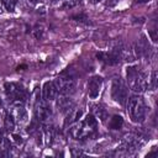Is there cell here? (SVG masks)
Wrapping results in <instances>:
<instances>
[{
    "mask_svg": "<svg viewBox=\"0 0 158 158\" xmlns=\"http://www.w3.org/2000/svg\"><path fill=\"white\" fill-rule=\"evenodd\" d=\"M45 132H46V135H47V143L48 145H52V143H53V138H55L53 128H52V127H46Z\"/></svg>",
    "mask_w": 158,
    "mask_h": 158,
    "instance_id": "cell-15",
    "label": "cell"
},
{
    "mask_svg": "<svg viewBox=\"0 0 158 158\" xmlns=\"http://www.w3.org/2000/svg\"><path fill=\"white\" fill-rule=\"evenodd\" d=\"M127 114L130 119L135 124H141L145 121L146 118V106L143 103V99L141 96L132 95L131 98H127Z\"/></svg>",
    "mask_w": 158,
    "mask_h": 158,
    "instance_id": "cell-1",
    "label": "cell"
},
{
    "mask_svg": "<svg viewBox=\"0 0 158 158\" xmlns=\"http://www.w3.org/2000/svg\"><path fill=\"white\" fill-rule=\"evenodd\" d=\"M13 138H14V141H15L16 143H22V138H21L20 135L14 133V135H13Z\"/></svg>",
    "mask_w": 158,
    "mask_h": 158,
    "instance_id": "cell-22",
    "label": "cell"
},
{
    "mask_svg": "<svg viewBox=\"0 0 158 158\" xmlns=\"http://www.w3.org/2000/svg\"><path fill=\"white\" fill-rule=\"evenodd\" d=\"M55 85L58 91H61L63 95H71L75 90V75L72 71H66L61 74L55 81Z\"/></svg>",
    "mask_w": 158,
    "mask_h": 158,
    "instance_id": "cell-2",
    "label": "cell"
},
{
    "mask_svg": "<svg viewBox=\"0 0 158 158\" xmlns=\"http://www.w3.org/2000/svg\"><path fill=\"white\" fill-rule=\"evenodd\" d=\"M73 20L79 21V22H84V24H88V22H89V21H86L88 17H86L85 15H83V14H80V15H74V16H73Z\"/></svg>",
    "mask_w": 158,
    "mask_h": 158,
    "instance_id": "cell-17",
    "label": "cell"
},
{
    "mask_svg": "<svg viewBox=\"0 0 158 158\" xmlns=\"http://www.w3.org/2000/svg\"><path fill=\"white\" fill-rule=\"evenodd\" d=\"M42 33H43V30H42V28L36 27V28L33 30V36L36 37V38H41V37H42Z\"/></svg>",
    "mask_w": 158,
    "mask_h": 158,
    "instance_id": "cell-19",
    "label": "cell"
},
{
    "mask_svg": "<svg viewBox=\"0 0 158 158\" xmlns=\"http://www.w3.org/2000/svg\"><path fill=\"white\" fill-rule=\"evenodd\" d=\"M122 125H124V119L119 115H114L110 120L109 127L111 128V130H120V128L122 127Z\"/></svg>",
    "mask_w": 158,
    "mask_h": 158,
    "instance_id": "cell-11",
    "label": "cell"
},
{
    "mask_svg": "<svg viewBox=\"0 0 158 158\" xmlns=\"http://www.w3.org/2000/svg\"><path fill=\"white\" fill-rule=\"evenodd\" d=\"M149 0H136V3H147Z\"/></svg>",
    "mask_w": 158,
    "mask_h": 158,
    "instance_id": "cell-24",
    "label": "cell"
},
{
    "mask_svg": "<svg viewBox=\"0 0 158 158\" xmlns=\"http://www.w3.org/2000/svg\"><path fill=\"white\" fill-rule=\"evenodd\" d=\"M30 1H31V3H36V1H37V0H30Z\"/></svg>",
    "mask_w": 158,
    "mask_h": 158,
    "instance_id": "cell-26",
    "label": "cell"
},
{
    "mask_svg": "<svg viewBox=\"0 0 158 158\" xmlns=\"http://www.w3.org/2000/svg\"><path fill=\"white\" fill-rule=\"evenodd\" d=\"M93 108H94V114L99 119H100L103 122L106 121V119H108V111L106 110H105L103 106H100V105H94Z\"/></svg>",
    "mask_w": 158,
    "mask_h": 158,
    "instance_id": "cell-12",
    "label": "cell"
},
{
    "mask_svg": "<svg viewBox=\"0 0 158 158\" xmlns=\"http://www.w3.org/2000/svg\"><path fill=\"white\" fill-rule=\"evenodd\" d=\"M5 128H6L8 131H14L15 128V120L13 118V115L8 114L6 118H5Z\"/></svg>",
    "mask_w": 158,
    "mask_h": 158,
    "instance_id": "cell-13",
    "label": "cell"
},
{
    "mask_svg": "<svg viewBox=\"0 0 158 158\" xmlns=\"http://www.w3.org/2000/svg\"><path fill=\"white\" fill-rule=\"evenodd\" d=\"M94 1H100V0H94Z\"/></svg>",
    "mask_w": 158,
    "mask_h": 158,
    "instance_id": "cell-27",
    "label": "cell"
},
{
    "mask_svg": "<svg viewBox=\"0 0 158 158\" xmlns=\"http://www.w3.org/2000/svg\"><path fill=\"white\" fill-rule=\"evenodd\" d=\"M148 50V46H147V42H146V38L145 36L141 37V40H138L136 43H135V55L137 57H141L145 52H147Z\"/></svg>",
    "mask_w": 158,
    "mask_h": 158,
    "instance_id": "cell-9",
    "label": "cell"
},
{
    "mask_svg": "<svg viewBox=\"0 0 158 158\" xmlns=\"http://www.w3.org/2000/svg\"><path fill=\"white\" fill-rule=\"evenodd\" d=\"M3 4L8 11H13L15 8V0H3Z\"/></svg>",
    "mask_w": 158,
    "mask_h": 158,
    "instance_id": "cell-16",
    "label": "cell"
},
{
    "mask_svg": "<svg viewBox=\"0 0 158 158\" xmlns=\"http://www.w3.org/2000/svg\"><path fill=\"white\" fill-rule=\"evenodd\" d=\"M101 85H103V78L96 75V77H93L89 80V98L90 99H96L99 96L101 91Z\"/></svg>",
    "mask_w": 158,
    "mask_h": 158,
    "instance_id": "cell-6",
    "label": "cell"
},
{
    "mask_svg": "<svg viewBox=\"0 0 158 158\" xmlns=\"http://www.w3.org/2000/svg\"><path fill=\"white\" fill-rule=\"evenodd\" d=\"M127 81L130 88L136 93H142L147 88V81L145 77L137 71L136 67H127Z\"/></svg>",
    "mask_w": 158,
    "mask_h": 158,
    "instance_id": "cell-3",
    "label": "cell"
},
{
    "mask_svg": "<svg viewBox=\"0 0 158 158\" xmlns=\"http://www.w3.org/2000/svg\"><path fill=\"white\" fill-rule=\"evenodd\" d=\"M81 115H83V111H81V110H78L77 113H75V115L73 116V120H74V121H78V120L81 118Z\"/></svg>",
    "mask_w": 158,
    "mask_h": 158,
    "instance_id": "cell-21",
    "label": "cell"
},
{
    "mask_svg": "<svg viewBox=\"0 0 158 158\" xmlns=\"http://www.w3.org/2000/svg\"><path fill=\"white\" fill-rule=\"evenodd\" d=\"M148 35L151 36L152 41H153V42H156V41H157V31H156V30H149V31H148Z\"/></svg>",
    "mask_w": 158,
    "mask_h": 158,
    "instance_id": "cell-20",
    "label": "cell"
},
{
    "mask_svg": "<svg viewBox=\"0 0 158 158\" xmlns=\"http://www.w3.org/2000/svg\"><path fill=\"white\" fill-rule=\"evenodd\" d=\"M85 125L88 127H93L94 128L96 126V119H95V116L94 115H88L86 116V119H85Z\"/></svg>",
    "mask_w": 158,
    "mask_h": 158,
    "instance_id": "cell-14",
    "label": "cell"
},
{
    "mask_svg": "<svg viewBox=\"0 0 158 158\" xmlns=\"http://www.w3.org/2000/svg\"><path fill=\"white\" fill-rule=\"evenodd\" d=\"M3 143V132H1V130H0V145Z\"/></svg>",
    "mask_w": 158,
    "mask_h": 158,
    "instance_id": "cell-23",
    "label": "cell"
},
{
    "mask_svg": "<svg viewBox=\"0 0 158 158\" xmlns=\"http://www.w3.org/2000/svg\"><path fill=\"white\" fill-rule=\"evenodd\" d=\"M58 94V90L55 85L53 81H46L45 85H43V89H42V99L43 101H51V100H55L57 98Z\"/></svg>",
    "mask_w": 158,
    "mask_h": 158,
    "instance_id": "cell-7",
    "label": "cell"
},
{
    "mask_svg": "<svg viewBox=\"0 0 158 158\" xmlns=\"http://www.w3.org/2000/svg\"><path fill=\"white\" fill-rule=\"evenodd\" d=\"M46 103L47 101H43V104H40V106L37 108V111H36L37 119L40 121H42V122L47 121L51 118V115H52V110Z\"/></svg>",
    "mask_w": 158,
    "mask_h": 158,
    "instance_id": "cell-8",
    "label": "cell"
},
{
    "mask_svg": "<svg viewBox=\"0 0 158 158\" xmlns=\"http://www.w3.org/2000/svg\"><path fill=\"white\" fill-rule=\"evenodd\" d=\"M71 105H72V101H71V99H69L68 95H63L58 98V100H57V106L58 109H60L61 111H64V110H71L69 108H71Z\"/></svg>",
    "mask_w": 158,
    "mask_h": 158,
    "instance_id": "cell-10",
    "label": "cell"
},
{
    "mask_svg": "<svg viewBox=\"0 0 158 158\" xmlns=\"http://www.w3.org/2000/svg\"><path fill=\"white\" fill-rule=\"evenodd\" d=\"M0 105H1V101H0Z\"/></svg>",
    "mask_w": 158,
    "mask_h": 158,
    "instance_id": "cell-28",
    "label": "cell"
},
{
    "mask_svg": "<svg viewBox=\"0 0 158 158\" xmlns=\"http://www.w3.org/2000/svg\"><path fill=\"white\" fill-rule=\"evenodd\" d=\"M156 86H157V73L153 72L152 73V77H151V88H152V90L156 89Z\"/></svg>",
    "mask_w": 158,
    "mask_h": 158,
    "instance_id": "cell-18",
    "label": "cell"
},
{
    "mask_svg": "<svg viewBox=\"0 0 158 158\" xmlns=\"http://www.w3.org/2000/svg\"><path fill=\"white\" fill-rule=\"evenodd\" d=\"M25 68H27L26 66H19V67H17V69H25Z\"/></svg>",
    "mask_w": 158,
    "mask_h": 158,
    "instance_id": "cell-25",
    "label": "cell"
},
{
    "mask_svg": "<svg viewBox=\"0 0 158 158\" xmlns=\"http://www.w3.org/2000/svg\"><path fill=\"white\" fill-rule=\"evenodd\" d=\"M96 58H99L101 62H104L105 64H109V66H115L120 62L121 58V47L120 46H116L111 50L110 52H98L96 53Z\"/></svg>",
    "mask_w": 158,
    "mask_h": 158,
    "instance_id": "cell-5",
    "label": "cell"
},
{
    "mask_svg": "<svg viewBox=\"0 0 158 158\" xmlns=\"http://www.w3.org/2000/svg\"><path fill=\"white\" fill-rule=\"evenodd\" d=\"M111 96L115 101H118L121 105H125L128 98V89L122 83L120 78H115L111 84Z\"/></svg>",
    "mask_w": 158,
    "mask_h": 158,
    "instance_id": "cell-4",
    "label": "cell"
}]
</instances>
